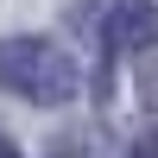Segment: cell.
Wrapping results in <instances>:
<instances>
[{"instance_id": "obj_1", "label": "cell", "mask_w": 158, "mask_h": 158, "mask_svg": "<svg viewBox=\"0 0 158 158\" xmlns=\"http://www.w3.org/2000/svg\"><path fill=\"white\" fill-rule=\"evenodd\" d=\"M0 89L38 108H57V101H76L82 70L57 38H0Z\"/></svg>"}, {"instance_id": "obj_2", "label": "cell", "mask_w": 158, "mask_h": 158, "mask_svg": "<svg viewBox=\"0 0 158 158\" xmlns=\"http://www.w3.org/2000/svg\"><path fill=\"white\" fill-rule=\"evenodd\" d=\"M76 25H89L101 38V51L127 57L158 38V6L152 0H89V13H76Z\"/></svg>"}, {"instance_id": "obj_3", "label": "cell", "mask_w": 158, "mask_h": 158, "mask_svg": "<svg viewBox=\"0 0 158 158\" xmlns=\"http://www.w3.org/2000/svg\"><path fill=\"white\" fill-rule=\"evenodd\" d=\"M133 158H158V139H139V146H133Z\"/></svg>"}, {"instance_id": "obj_4", "label": "cell", "mask_w": 158, "mask_h": 158, "mask_svg": "<svg viewBox=\"0 0 158 158\" xmlns=\"http://www.w3.org/2000/svg\"><path fill=\"white\" fill-rule=\"evenodd\" d=\"M0 158H19V146H13V139H0Z\"/></svg>"}]
</instances>
